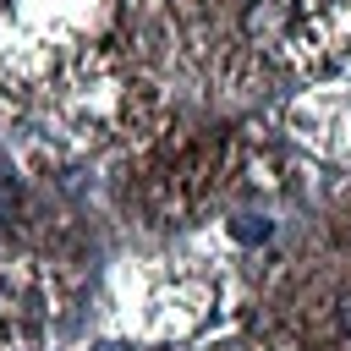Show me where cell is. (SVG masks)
<instances>
[{
    "label": "cell",
    "instance_id": "obj_1",
    "mask_svg": "<svg viewBox=\"0 0 351 351\" xmlns=\"http://www.w3.org/2000/svg\"><path fill=\"white\" fill-rule=\"evenodd\" d=\"M11 208H16V186L0 176V214H11Z\"/></svg>",
    "mask_w": 351,
    "mask_h": 351
}]
</instances>
